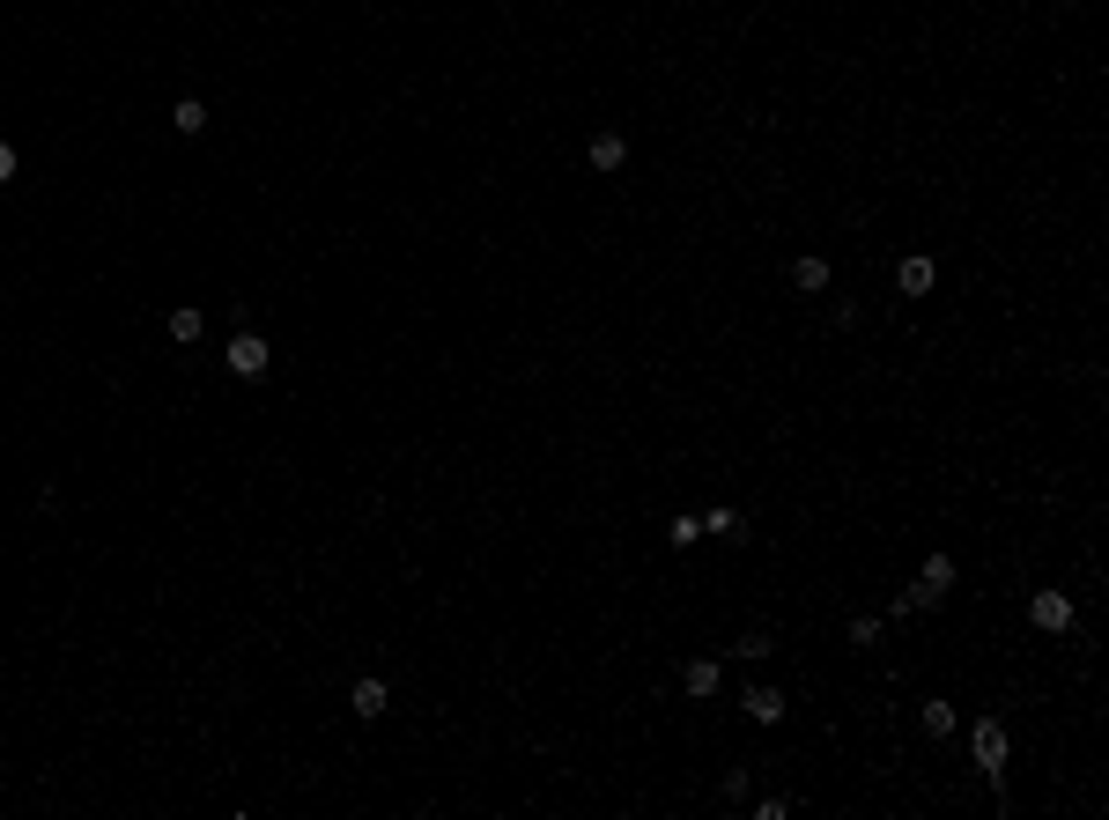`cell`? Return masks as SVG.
Returning a JSON list of instances; mask_svg holds the SVG:
<instances>
[{"label": "cell", "instance_id": "obj_1", "mask_svg": "<svg viewBox=\"0 0 1109 820\" xmlns=\"http://www.w3.org/2000/svg\"><path fill=\"white\" fill-rule=\"evenodd\" d=\"M969 747H976V769L991 776V791L1006 798V724L999 717H976L969 724Z\"/></svg>", "mask_w": 1109, "mask_h": 820}, {"label": "cell", "instance_id": "obj_2", "mask_svg": "<svg viewBox=\"0 0 1109 820\" xmlns=\"http://www.w3.org/2000/svg\"><path fill=\"white\" fill-rule=\"evenodd\" d=\"M230 377H267L274 370V348H267V333H230Z\"/></svg>", "mask_w": 1109, "mask_h": 820}, {"label": "cell", "instance_id": "obj_3", "mask_svg": "<svg viewBox=\"0 0 1109 820\" xmlns=\"http://www.w3.org/2000/svg\"><path fill=\"white\" fill-rule=\"evenodd\" d=\"M1028 621L1043 628V636H1065V628H1073V599H1065V591H1036V599H1028Z\"/></svg>", "mask_w": 1109, "mask_h": 820}, {"label": "cell", "instance_id": "obj_4", "mask_svg": "<svg viewBox=\"0 0 1109 820\" xmlns=\"http://www.w3.org/2000/svg\"><path fill=\"white\" fill-rule=\"evenodd\" d=\"M932 281H939V266H932L925 252H917V259H902V266H895V289H902V296H932Z\"/></svg>", "mask_w": 1109, "mask_h": 820}, {"label": "cell", "instance_id": "obj_5", "mask_svg": "<svg viewBox=\"0 0 1109 820\" xmlns=\"http://www.w3.org/2000/svg\"><path fill=\"white\" fill-rule=\"evenodd\" d=\"M348 702H355V717H363V724H370V717H385V702H392V688H385V680H370V673H363V680H355V688H348Z\"/></svg>", "mask_w": 1109, "mask_h": 820}, {"label": "cell", "instance_id": "obj_6", "mask_svg": "<svg viewBox=\"0 0 1109 820\" xmlns=\"http://www.w3.org/2000/svg\"><path fill=\"white\" fill-rule=\"evenodd\" d=\"M792 289H799V296H821V289H829V259H821V252L792 259Z\"/></svg>", "mask_w": 1109, "mask_h": 820}, {"label": "cell", "instance_id": "obj_7", "mask_svg": "<svg viewBox=\"0 0 1109 820\" xmlns=\"http://www.w3.org/2000/svg\"><path fill=\"white\" fill-rule=\"evenodd\" d=\"M718 680H725V673H718V658H688V673H681V688H688L695 702H710V695H718Z\"/></svg>", "mask_w": 1109, "mask_h": 820}, {"label": "cell", "instance_id": "obj_8", "mask_svg": "<svg viewBox=\"0 0 1109 820\" xmlns=\"http://www.w3.org/2000/svg\"><path fill=\"white\" fill-rule=\"evenodd\" d=\"M740 710L755 717V724H784V695H777V688H747V695H740Z\"/></svg>", "mask_w": 1109, "mask_h": 820}, {"label": "cell", "instance_id": "obj_9", "mask_svg": "<svg viewBox=\"0 0 1109 820\" xmlns=\"http://www.w3.org/2000/svg\"><path fill=\"white\" fill-rule=\"evenodd\" d=\"M585 156H592V170H622L629 163V141H622V133H592Z\"/></svg>", "mask_w": 1109, "mask_h": 820}, {"label": "cell", "instance_id": "obj_10", "mask_svg": "<svg viewBox=\"0 0 1109 820\" xmlns=\"http://www.w3.org/2000/svg\"><path fill=\"white\" fill-rule=\"evenodd\" d=\"M917 724H925V732H932V739H947V732H954V702H947V695H932V702H917Z\"/></svg>", "mask_w": 1109, "mask_h": 820}, {"label": "cell", "instance_id": "obj_11", "mask_svg": "<svg viewBox=\"0 0 1109 820\" xmlns=\"http://www.w3.org/2000/svg\"><path fill=\"white\" fill-rule=\"evenodd\" d=\"M171 126H178V133H208V104H200V97H178V104H171Z\"/></svg>", "mask_w": 1109, "mask_h": 820}, {"label": "cell", "instance_id": "obj_12", "mask_svg": "<svg viewBox=\"0 0 1109 820\" xmlns=\"http://www.w3.org/2000/svg\"><path fill=\"white\" fill-rule=\"evenodd\" d=\"M163 326H171V340H178V348H193V340H200V311H193V303H178V311L163 318Z\"/></svg>", "mask_w": 1109, "mask_h": 820}, {"label": "cell", "instance_id": "obj_13", "mask_svg": "<svg viewBox=\"0 0 1109 820\" xmlns=\"http://www.w3.org/2000/svg\"><path fill=\"white\" fill-rule=\"evenodd\" d=\"M703 532H718V540H747V532H740V510H725V503L703 518Z\"/></svg>", "mask_w": 1109, "mask_h": 820}, {"label": "cell", "instance_id": "obj_14", "mask_svg": "<svg viewBox=\"0 0 1109 820\" xmlns=\"http://www.w3.org/2000/svg\"><path fill=\"white\" fill-rule=\"evenodd\" d=\"M666 540H673V547H695V540H703V518H695V510H681V518L666 525Z\"/></svg>", "mask_w": 1109, "mask_h": 820}, {"label": "cell", "instance_id": "obj_15", "mask_svg": "<svg viewBox=\"0 0 1109 820\" xmlns=\"http://www.w3.org/2000/svg\"><path fill=\"white\" fill-rule=\"evenodd\" d=\"M917 584H932V591H954V562H947V555H932V562H925V577H917Z\"/></svg>", "mask_w": 1109, "mask_h": 820}, {"label": "cell", "instance_id": "obj_16", "mask_svg": "<svg viewBox=\"0 0 1109 820\" xmlns=\"http://www.w3.org/2000/svg\"><path fill=\"white\" fill-rule=\"evenodd\" d=\"M769 651H777V643H769L762 628H747V636H740V658H769Z\"/></svg>", "mask_w": 1109, "mask_h": 820}, {"label": "cell", "instance_id": "obj_17", "mask_svg": "<svg viewBox=\"0 0 1109 820\" xmlns=\"http://www.w3.org/2000/svg\"><path fill=\"white\" fill-rule=\"evenodd\" d=\"M784 813H792V798H777V791L755 798V820H784Z\"/></svg>", "mask_w": 1109, "mask_h": 820}, {"label": "cell", "instance_id": "obj_18", "mask_svg": "<svg viewBox=\"0 0 1109 820\" xmlns=\"http://www.w3.org/2000/svg\"><path fill=\"white\" fill-rule=\"evenodd\" d=\"M851 643H858V651H866V643H880V621H873V614H858V621H851Z\"/></svg>", "mask_w": 1109, "mask_h": 820}, {"label": "cell", "instance_id": "obj_19", "mask_svg": "<svg viewBox=\"0 0 1109 820\" xmlns=\"http://www.w3.org/2000/svg\"><path fill=\"white\" fill-rule=\"evenodd\" d=\"M8 178H15V148L0 141V185H8Z\"/></svg>", "mask_w": 1109, "mask_h": 820}]
</instances>
